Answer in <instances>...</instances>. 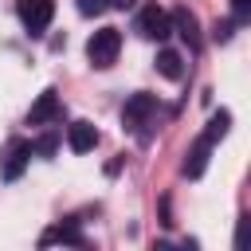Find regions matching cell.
<instances>
[{"instance_id": "obj_1", "label": "cell", "mask_w": 251, "mask_h": 251, "mask_svg": "<svg viewBox=\"0 0 251 251\" xmlns=\"http://www.w3.org/2000/svg\"><path fill=\"white\" fill-rule=\"evenodd\" d=\"M118 51H122V31L118 27H98L90 39H86V59H90V67H110L114 59H118Z\"/></svg>"}, {"instance_id": "obj_2", "label": "cell", "mask_w": 251, "mask_h": 251, "mask_svg": "<svg viewBox=\"0 0 251 251\" xmlns=\"http://www.w3.org/2000/svg\"><path fill=\"white\" fill-rule=\"evenodd\" d=\"M16 12H20V24L31 35H43L47 24H51V16H55V0H20Z\"/></svg>"}, {"instance_id": "obj_3", "label": "cell", "mask_w": 251, "mask_h": 251, "mask_svg": "<svg viewBox=\"0 0 251 251\" xmlns=\"http://www.w3.org/2000/svg\"><path fill=\"white\" fill-rule=\"evenodd\" d=\"M137 31H141L145 39H169V35H173V20H169L165 8L149 4V8H141V16H137Z\"/></svg>"}, {"instance_id": "obj_4", "label": "cell", "mask_w": 251, "mask_h": 251, "mask_svg": "<svg viewBox=\"0 0 251 251\" xmlns=\"http://www.w3.org/2000/svg\"><path fill=\"white\" fill-rule=\"evenodd\" d=\"M153 110H157V98H153V94H145V90H141V94H129V102L122 106V126H126V129H137Z\"/></svg>"}, {"instance_id": "obj_5", "label": "cell", "mask_w": 251, "mask_h": 251, "mask_svg": "<svg viewBox=\"0 0 251 251\" xmlns=\"http://www.w3.org/2000/svg\"><path fill=\"white\" fill-rule=\"evenodd\" d=\"M59 114H63L59 94H55V90H43V94L31 102V110H27V126H47V122H55Z\"/></svg>"}, {"instance_id": "obj_6", "label": "cell", "mask_w": 251, "mask_h": 251, "mask_svg": "<svg viewBox=\"0 0 251 251\" xmlns=\"http://www.w3.org/2000/svg\"><path fill=\"white\" fill-rule=\"evenodd\" d=\"M27 161H31V141H12L4 153V180H20Z\"/></svg>"}, {"instance_id": "obj_7", "label": "cell", "mask_w": 251, "mask_h": 251, "mask_svg": "<svg viewBox=\"0 0 251 251\" xmlns=\"http://www.w3.org/2000/svg\"><path fill=\"white\" fill-rule=\"evenodd\" d=\"M169 20H173V31H180V39H184V43L196 51V47H200V20H196V12H188V8H176Z\"/></svg>"}, {"instance_id": "obj_8", "label": "cell", "mask_w": 251, "mask_h": 251, "mask_svg": "<svg viewBox=\"0 0 251 251\" xmlns=\"http://www.w3.org/2000/svg\"><path fill=\"white\" fill-rule=\"evenodd\" d=\"M67 145H71L75 153H90V149L98 145V129H94L90 122H71V126H67Z\"/></svg>"}, {"instance_id": "obj_9", "label": "cell", "mask_w": 251, "mask_h": 251, "mask_svg": "<svg viewBox=\"0 0 251 251\" xmlns=\"http://www.w3.org/2000/svg\"><path fill=\"white\" fill-rule=\"evenodd\" d=\"M208 149H212V141H208V137L200 133V137L192 141L188 157H184V176H192V180H196V176L204 173V165H208Z\"/></svg>"}, {"instance_id": "obj_10", "label": "cell", "mask_w": 251, "mask_h": 251, "mask_svg": "<svg viewBox=\"0 0 251 251\" xmlns=\"http://www.w3.org/2000/svg\"><path fill=\"white\" fill-rule=\"evenodd\" d=\"M157 71H161L165 78H180V75H184V63H180V55H176V51H169V47H165V51H157Z\"/></svg>"}, {"instance_id": "obj_11", "label": "cell", "mask_w": 251, "mask_h": 251, "mask_svg": "<svg viewBox=\"0 0 251 251\" xmlns=\"http://www.w3.org/2000/svg\"><path fill=\"white\" fill-rule=\"evenodd\" d=\"M43 243H82V231H78V224H59V227H51L47 235H43Z\"/></svg>"}, {"instance_id": "obj_12", "label": "cell", "mask_w": 251, "mask_h": 251, "mask_svg": "<svg viewBox=\"0 0 251 251\" xmlns=\"http://www.w3.org/2000/svg\"><path fill=\"white\" fill-rule=\"evenodd\" d=\"M227 126H231V114H227V110H220V114H212V122H208V129H204V137H208V141H220V137L227 133Z\"/></svg>"}, {"instance_id": "obj_13", "label": "cell", "mask_w": 251, "mask_h": 251, "mask_svg": "<svg viewBox=\"0 0 251 251\" xmlns=\"http://www.w3.org/2000/svg\"><path fill=\"white\" fill-rule=\"evenodd\" d=\"M231 31H235V20H216V27H212L216 43H227V39H231Z\"/></svg>"}, {"instance_id": "obj_14", "label": "cell", "mask_w": 251, "mask_h": 251, "mask_svg": "<svg viewBox=\"0 0 251 251\" xmlns=\"http://www.w3.org/2000/svg\"><path fill=\"white\" fill-rule=\"evenodd\" d=\"M55 149H59V137H55V133H43V137L35 141V153H43V157H51Z\"/></svg>"}, {"instance_id": "obj_15", "label": "cell", "mask_w": 251, "mask_h": 251, "mask_svg": "<svg viewBox=\"0 0 251 251\" xmlns=\"http://www.w3.org/2000/svg\"><path fill=\"white\" fill-rule=\"evenodd\" d=\"M106 8H110L106 0H78V12H82V16H102Z\"/></svg>"}, {"instance_id": "obj_16", "label": "cell", "mask_w": 251, "mask_h": 251, "mask_svg": "<svg viewBox=\"0 0 251 251\" xmlns=\"http://www.w3.org/2000/svg\"><path fill=\"white\" fill-rule=\"evenodd\" d=\"M231 12H235V24H243L251 16V0H231Z\"/></svg>"}, {"instance_id": "obj_17", "label": "cell", "mask_w": 251, "mask_h": 251, "mask_svg": "<svg viewBox=\"0 0 251 251\" xmlns=\"http://www.w3.org/2000/svg\"><path fill=\"white\" fill-rule=\"evenodd\" d=\"M106 4H110V8H133L137 0H106Z\"/></svg>"}]
</instances>
